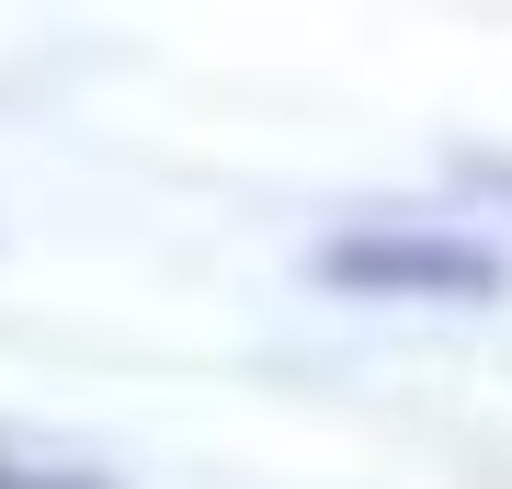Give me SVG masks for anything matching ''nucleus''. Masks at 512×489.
<instances>
[{"label":"nucleus","instance_id":"f257e3e1","mask_svg":"<svg viewBox=\"0 0 512 489\" xmlns=\"http://www.w3.org/2000/svg\"><path fill=\"white\" fill-rule=\"evenodd\" d=\"M319 273L342 296H444V308H467V296H501L512 285V251L490 228H421V217H399V228L330 239Z\"/></svg>","mask_w":512,"mask_h":489}]
</instances>
